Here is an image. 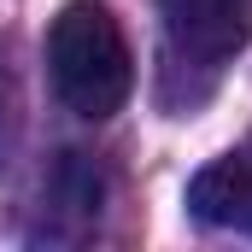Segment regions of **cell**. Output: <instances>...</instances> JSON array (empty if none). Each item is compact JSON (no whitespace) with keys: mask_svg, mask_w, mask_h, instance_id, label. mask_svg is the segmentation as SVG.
<instances>
[{"mask_svg":"<svg viewBox=\"0 0 252 252\" xmlns=\"http://www.w3.org/2000/svg\"><path fill=\"white\" fill-rule=\"evenodd\" d=\"M47 76H53V94L88 124H106L112 112H124L129 88H135V53L100 0H70L53 18Z\"/></svg>","mask_w":252,"mask_h":252,"instance_id":"obj_1","label":"cell"},{"mask_svg":"<svg viewBox=\"0 0 252 252\" xmlns=\"http://www.w3.org/2000/svg\"><path fill=\"white\" fill-rule=\"evenodd\" d=\"M170 53L199 70H223L252 35V0H158Z\"/></svg>","mask_w":252,"mask_h":252,"instance_id":"obj_2","label":"cell"},{"mask_svg":"<svg viewBox=\"0 0 252 252\" xmlns=\"http://www.w3.org/2000/svg\"><path fill=\"white\" fill-rule=\"evenodd\" d=\"M188 211L211 229L252 235V141L229 147L223 158H211L188 182Z\"/></svg>","mask_w":252,"mask_h":252,"instance_id":"obj_3","label":"cell"},{"mask_svg":"<svg viewBox=\"0 0 252 252\" xmlns=\"http://www.w3.org/2000/svg\"><path fill=\"white\" fill-rule=\"evenodd\" d=\"M0 118H6V76H0Z\"/></svg>","mask_w":252,"mask_h":252,"instance_id":"obj_4","label":"cell"}]
</instances>
